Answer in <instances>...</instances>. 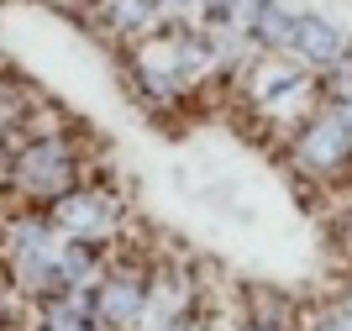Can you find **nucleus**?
Returning a JSON list of instances; mask_svg holds the SVG:
<instances>
[{"label":"nucleus","instance_id":"1","mask_svg":"<svg viewBox=\"0 0 352 331\" xmlns=\"http://www.w3.org/2000/svg\"><path fill=\"white\" fill-rule=\"evenodd\" d=\"M347 153H352V127L342 116H321V121L305 131V142H300V158H305L310 169H337Z\"/></svg>","mask_w":352,"mask_h":331},{"label":"nucleus","instance_id":"2","mask_svg":"<svg viewBox=\"0 0 352 331\" xmlns=\"http://www.w3.org/2000/svg\"><path fill=\"white\" fill-rule=\"evenodd\" d=\"M294 47L305 58H316V63H337L342 58V32L331 27V21H321V16H300V21H294Z\"/></svg>","mask_w":352,"mask_h":331},{"label":"nucleus","instance_id":"3","mask_svg":"<svg viewBox=\"0 0 352 331\" xmlns=\"http://www.w3.org/2000/svg\"><path fill=\"white\" fill-rule=\"evenodd\" d=\"M252 32H258L268 47H294V16L284 11L279 0H268V11L252 21Z\"/></svg>","mask_w":352,"mask_h":331}]
</instances>
